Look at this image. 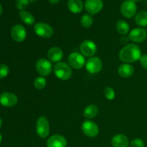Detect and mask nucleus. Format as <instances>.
Masks as SVG:
<instances>
[{"instance_id": "17", "label": "nucleus", "mask_w": 147, "mask_h": 147, "mask_svg": "<svg viewBox=\"0 0 147 147\" xmlns=\"http://www.w3.org/2000/svg\"><path fill=\"white\" fill-rule=\"evenodd\" d=\"M111 144L113 147H128L129 141L127 136L124 134H116L111 139Z\"/></svg>"}, {"instance_id": "6", "label": "nucleus", "mask_w": 147, "mask_h": 147, "mask_svg": "<svg viewBox=\"0 0 147 147\" xmlns=\"http://www.w3.org/2000/svg\"><path fill=\"white\" fill-rule=\"evenodd\" d=\"M137 6L136 2L132 0H126L121 6V12L126 18H131L136 14Z\"/></svg>"}, {"instance_id": "16", "label": "nucleus", "mask_w": 147, "mask_h": 147, "mask_svg": "<svg viewBox=\"0 0 147 147\" xmlns=\"http://www.w3.org/2000/svg\"><path fill=\"white\" fill-rule=\"evenodd\" d=\"M47 57L49 60L53 63H60L63 57V52L58 47H51L48 50Z\"/></svg>"}, {"instance_id": "30", "label": "nucleus", "mask_w": 147, "mask_h": 147, "mask_svg": "<svg viewBox=\"0 0 147 147\" xmlns=\"http://www.w3.org/2000/svg\"><path fill=\"white\" fill-rule=\"evenodd\" d=\"M141 65H142V67L145 69V70H147V54H144L143 55H142L140 60Z\"/></svg>"}, {"instance_id": "29", "label": "nucleus", "mask_w": 147, "mask_h": 147, "mask_svg": "<svg viewBox=\"0 0 147 147\" xmlns=\"http://www.w3.org/2000/svg\"><path fill=\"white\" fill-rule=\"evenodd\" d=\"M145 143L142 139H135L130 143V147H144Z\"/></svg>"}, {"instance_id": "4", "label": "nucleus", "mask_w": 147, "mask_h": 147, "mask_svg": "<svg viewBox=\"0 0 147 147\" xmlns=\"http://www.w3.org/2000/svg\"><path fill=\"white\" fill-rule=\"evenodd\" d=\"M69 65L76 70L82 69L86 65V59L85 57L80 53L74 52L72 53L68 57Z\"/></svg>"}, {"instance_id": "32", "label": "nucleus", "mask_w": 147, "mask_h": 147, "mask_svg": "<svg viewBox=\"0 0 147 147\" xmlns=\"http://www.w3.org/2000/svg\"><path fill=\"white\" fill-rule=\"evenodd\" d=\"M3 12V8H2V6L1 5V4H0V16L1 15V14H2Z\"/></svg>"}, {"instance_id": "19", "label": "nucleus", "mask_w": 147, "mask_h": 147, "mask_svg": "<svg viewBox=\"0 0 147 147\" xmlns=\"http://www.w3.org/2000/svg\"><path fill=\"white\" fill-rule=\"evenodd\" d=\"M67 8L73 14L80 13L83 9V3L82 0H68Z\"/></svg>"}, {"instance_id": "2", "label": "nucleus", "mask_w": 147, "mask_h": 147, "mask_svg": "<svg viewBox=\"0 0 147 147\" xmlns=\"http://www.w3.org/2000/svg\"><path fill=\"white\" fill-rule=\"evenodd\" d=\"M54 73L56 77L61 80H67L71 78L73 70L67 63L64 62L57 63L54 67Z\"/></svg>"}, {"instance_id": "33", "label": "nucleus", "mask_w": 147, "mask_h": 147, "mask_svg": "<svg viewBox=\"0 0 147 147\" xmlns=\"http://www.w3.org/2000/svg\"><path fill=\"white\" fill-rule=\"evenodd\" d=\"M36 1H37V0H29V1H30V3H31V4H33V3L35 2Z\"/></svg>"}, {"instance_id": "34", "label": "nucleus", "mask_w": 147, "mask_h": 147, "mask_svg": "<svg viewBox=\"0 0 147 147\" xmlns=\"http://www.w3.org/2000/svg\"><path fill=\"white\" fill-rule=\"evenodd\" d=\"M1 126H2V120H1V119L0 118V128L1 127Z\"/></svg>"}, {"instance_id": "35", "label": "nucleus", "mask_w": 147, "mask_h": 147, "mask_svg": "<svg viewBox=\"0 0 147 147\" xmlns=\"http://www.w3.org/2000/svg\"><path fill=\"white\" fill-rule=\"evenodd\" d=\"M1 141H2V136H1V134H0V143L1 142Z\"/></svg>"}, {"instance_id": "1", "label": "nucleus", "mask_w": 147, "mask_h": 147, "mask_svg": "<svg viewBox=\"0 0 147 147\" xmlns=\"http://www.w3.org/2000/svg\"><path fill=\"white\" fill-rule=\"evenodd\" d=\"M141 57V48L136 44H129L124 46L119 53V59L125 63H134L140 60Z\"/></svg>"}, {"instance_id": "8", "label": "nucleus", "mask_w": 147, "mask_h": 147, "mask_svg": "<svg viewBox=\"0 0 147 147\" xmlns=\"http://www.w3.org/2000/svg\"><path fill=\"white\" fill-rule=\"evenodd\" d=\"M86 68L90 74H96L103 68L102 60L98 57H91L86 61Z\"/></svg>"}, {"instance_id": "20", "label": "nucleus", "mask_w": 147, "mask_h": 147, "mask_svg": "<svg viewBox=\"0 0 147 147\" xmlns=\"http://www.w3.org/2000/svg\"><path fill=\"white\" fill-rule=\"evenodd\" d=\"M98 112V108L97 106L94 104H90L89 106H86L83 111V116L86 119H91L96 117V115Z\"/></svg>"}, {"instance_id": "3", "label": "nucleus", "mask_w": 147, "mask_h": 147, "mask_svg": "<svg viewBox=\"0 0 147 147\" xmlns=\"http://www.w3.org/2000/svg\"><path fill=\"white\" fill-rule=\"evenodd\" d=\"M36 131L42 139L47 137L50 134V123L45 116H40L36 123Z\"/></svg>"}, {"instance_id": "15", "label": "nucleus", "mask_w": 147, "mask_h": 147, "mask_svg": "<svg viewBox=\"0 0 147 147\" xmlns=\"http://www.w3.org/2000/svg\"><path fill=\"white\" fill-rule=\"evenodd\" d=\"M67 144V139L60 134L53 135L47 141V147H66Z\"/></svg>"}, {"instance_id": "7", "label": "nucleus", "mask_w": 147, "mask_h": 147, "mask_svg": "<svg viewBox=\"0 0 147 147\" xmlns=\"http://www.w3.org/2000/svg\"><path fill=\"white\" fill-rule=\"evenodd\" d=\"M36 70L42 77L49 76L53 70L51 62L45 58L39 59L36 63Z\"/></svg>"}, {"instance_id": "18", "label": "nucleus", "mask_w": 147, "mask_h": 147, "mask_svg": "<svg viewBox=\"0 0 147 147\" xmlns=\"http://www.w3.org/2000/svg\"><path fill=\"white\" fill-rule=\"evenodd\" d=\"M134 68L129 63H123L118 68V73L123 78H129L133 76Z\"/></svg>"}, {"instance_id": "28", "label": "nucleus", "mask_w": 147, "mask_h": 147, "mask_svg": "<svg viewBox=\"0 0 147 147\" xmlns=\"http://www.w3.org/2000/svg\"><path fill=\"white\" fill-rule=\"evenodd\" d=\"M9 73L8 66L4 64H0V79L7 77Z\"/></svg>"}, {"instance_id": "22", "label": "nucleus", "mask_w": 147, "mask_h": 147, "mask_svg": "<svg viewBox=\"0 0 147 147\" xmlns=\"http://www.w3.org/2000/svg\"><path fill=\"white\" fill-rule=\"evenodd\" d=\"M135 22L140 27H147V11H141L135 16Z\"/></svg>"}, {"instance_id": "36", "label": "nucleus", "mask_w": 147, "mask_h": 147, "mask_svg": "<svg viewBox=\"0 0 147 147\" xmlns=\"http://www.w3.org/2000/svg\"><path fill=\"white\" fill-rule=\"evenodd\" d=\"M132 1H134V2H136V1H140V0H132Z\"/></svg>"}, {"instance_id": "12", "label": "nucleus", "mask_w": 147, "mask_h": 147, "mask_svg": "<svg viewBox=\"0 0 147 147\" xmlns=\"http://www.w3.org/2000/svg\"><path fill=\"white\" fill-rule=\"evenodd\" d=\"M84 6L87 12L93 15L103 9V2L102 0H86Z\"/></svg>"}, {"instance_id": "5", "label": "nucleus", "mask_w": 147, "mask_h": 147, "mask_svg": "<svg viewBox=\"0 0 147 147\" xmlns=\"http://www.w3.org/2000/svg\"><path fill=\"white\" fill-rule=\"evenodd\" d=\"M34 31L37 36L43 38H50L54 32L53 27L45 22L36 23L34 26Z\"/></svg>"}, {"instance_id": "25", "label": "nucleus", "mask_w": 147, "mask_h": 147, "mask_svg": "<svg viewBox=\"0 0 147 147\" xmlns=\"http://www.w3.org/2000/svg\"><path fill=\"white\" fill-rule=\"evenodd\" d=\"M46 82L45 78L42 76H40V77H37L35 80H34V86L35 88L38 89V90H42V89L44 88L46 86Z\"/></svg>"}, {"instance_id": "26", "label": "nucleus", "mask_w": 147, "mask_h": 147, "mask_svg": "<svg viewBox=\"0 0 147 147\" xmlns=\"http://www.w3.org/2000/svg\"><path fill=\"white\" fill-rule=\"evenodd\" d=\"M104 96L106 97V98L109 100H112L115 98V96H116V93H115L114 90H113L112 88L107 87L104 89Z\"/></svg>"}, {"instance_id": "14", "label": "nucleus", "mask_w": 147, "mask_h": 147, "mask_svg": "<svg viewBox=\"0 0 147 147\" xmlns=\"http://www.w3.org/2000/svg\"><path fill=\"white\" fill-rule=\"evenodd\" d=\"M18 101L17 96L10 92H4L0 95V104L5 107H12Z\"/></svg>"}, {"instance_id": "31", "label": "nucleus", "mask_w": 147, "mask_h": 147, "mask_svg": "<svg viewBox=\"0 0 147 147\" xmlns=\"http://www.w3.org/2000/svg\"><path fill=\"white\" fill-rule=\"evenodd\" d=\"M60 0H49L50 3H51L52 4H56L60 1Z\"/></svg>"}, {"instance_id": "23", "label": "nucleus", "mask_w": 147, "mask_h": 147, "mask_svg": "<svg viewBox=\"0 0 147 147\" xmlns=\"http://www.w3.org/2000/svg\"><path fill=\"white\" fill-rule=\"evenodd\" d=\"M116 29L119 34L125 35L129 32L130 27L127 22H126L125 20H119L116 23Z\"/></svg>"}, {"instance_id": "24", "label": "nucleus", "mask_w": 147, "mask_h": 147, "mask_svg": "<svg viewBox=\"0 0 147 147\" xmlns=\"http://www.w3.org/2000/svg\"><path fill=\"white\" fill-rule=\"evenodd\" d=\"M93 20L90 14H85L80 18V24L84 28H89L93 24Z\"/></svg>"}, {"instance_id": "10", "label": "nucleus", "mask_w": 147, "mask_h": 147, "mask_svg": "<svg viewBox=\"0 0 147 147\" xmlns=\"http://www.w3.org/2000/svg\"><path fill=\"white\" fill-rule=\"evenodd\" d=\"M81 54L86 57H93L97 52V46L96 43L89 40H86L81 43L80 46Z\"/></svg>"}, {"instance_id": "9", "label": "nucleus", "mask_w": 147, "mask_h": 147, "mask_svg": "<svg viewBox=\"0 0 147 147\" xmlns=\"http://www.w3.org/2000/svg\"><path fill=\"white\" fill-rule=\"evenodd\" d=\"M82 131L88 137H96L99 134V128L96 123L91 121H85L81 126Z\"/></svg>"}, {"instance_id": "21", "label": "nucleus", "mask_w": 147, "mask_h": 147, "mask_svg": "<svg viewBox=\"0 0 147 147\" xmlns=\"http://www.w3.org/2000/svg\"><path fill=\"white\" fill-rule=\"evenodd\" d=\"M20 17L22 21L24 23H25L27 25H32L35 22V19L34 17L29 11L23 10V11H20Z\"/></svg>"}, {"instance_id": "37", "label": "nucleus", "mask_w": 147, "mask_h": 147, "mask_svg": "<svg viewBox=\"0 0 147 147\" xmlns=\"http://www.w3.org/2000/svg\"><path fill=\"white\" fill-rule=\"evenodd\" d=\"M146 1H147V0H146Z\"/></svg>"}, {"instance_id": "13", "label": "nucleus", "mask_w": 147, "mask_h": 147, "mask_svg": "<svg viewBox=\"0 0 147 147\" xmlns=\"http://www.w3.org/2000/svg\"><path fill=\"white\" fill-rule=\"evenodd\" d=\"M11 36L15 42H22L27 37V31L22 24H16L11 28Z\"/></svg>"}, {"instance_id": "27", "label": "nucleus", "mask_w": 147, "mask_h": 147, "mask_svg": "<svg viewBox=\"0 0 147 147\" xmlns=\"http://www.w3.org/2000/svg\"><path fill=\"white\" fill-rule=\"evenodd\" d=\"M30 1L29 0H16V7L20 11H23L28 7Z\"/></svg>"}, {"instance_id": "11", "label": "nucleus", "mask_w": 147, "mask_h": 147, "mask_svg": "<svg viewBox=\"0 0 147 147\" xmlns=\"http://www.w3.org/2000/svg\"><path fill=\"white\" fill-rule=\"evenodd\" d=\"M129 40L136 43H141L145 41L147 37V31L143 27H136L129 32Z\"/></svg>"}]
</instances>
